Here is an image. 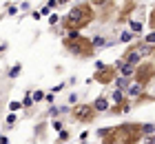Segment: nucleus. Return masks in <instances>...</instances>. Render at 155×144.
Here are the masks:
<instances>
[{"label": "nucleus", "mask_w": 155, "mask_h": 144, "mask_svg": "<svg viewBox=\"0 0 155 144\" xmlns=\"http://www.w3.org/2000/svg\"><path fill=\"white\" fill-rule=\"evenodd\" d=\"M20 106H22L20 102H11V104H9V111H13V113H16V111L20 109Z\"/></svg>", "instance_id": "nucleus-14"}, {"label": "nucleus", "mask_w": 155, "mask_h": 144, "mask_svg": "<svg viewBox=\"0 0 155 144\" xmlns=\"http://www.w3.org/2000/svg\"><path fill=\"white\" fill-rule=\"evenodd\" d=\"M146 45H155V33H149V35H146Z\"/></svg>", "instance_id": "nucleus-12"}, {"label": "nucleus", "mask_w": 155, "mask_h": 144, "mask_svg": "<svg viewBox=\"0 0 155 144\" xmlns=\"http://www.w3.org/2000/svg\"><path fill=\"white\" fill-rule=\"evenodd\" d=\"M31 98H33V102H40V100L45 98V93H42V91H36V93H33Z\"/></svg>", "instance_id": "nucleus-10"}, {"label": "nucleus", "mask_w": 155, "mask_h": 144, "mask_svg": "<svg viewBox=\"0 0 155 144\" xmlns=\"http://www.w3.org/2000/svg\"><path fill=\"white\" fill-rule=\"evenodd\" d=\"M62 89H64V84H62V82H60V84H58V86H53V89H51V91H53V93H60V91H62Z\"/></svg>", "instance_id": "nucleus-18"}, {"label": "nucleus", "mask_w": 155, "mask_h": 144, "mask_svg": "<svg viewBox=\"0 0 155 144\" xmlns=\"http://www.w3.org/2000/svg\"><path fill=\"white\" fill-rule=\"evenodd\" d=\"M0 144H9V142H7V138H0Z\"/></svg>", "instance_id": "nucleus-20"}, {"label": "nucleus", "mask_w": 155, "mask_h": 144, "mask_svg": "<svg viewBox=\"0 0 155 144\" xmlns=\"http://www.w3.org/2000/svg\"><path fill=\"white\" fill-rule=\"evenodd\" d=\"M93 111H95L93 106H78V109H75L73 113H75V118H78V120L89 122V120H91V115H93Z\"/></svg>", "instance_id": "nucleus-3"}, {"label": "nucleus", "mask_w": 155, "mask_h": 144, "mask_svg": "<svg viewBox=\"0 0 155 144\" xmlns=\"http://www.w3.org/2000/svg\"><path fill=\"white\" fill-rule=\"evenodd\" d=\"M115 69L120 71V75H122V78H131L133 73H135V69H133V64H129V62H124V60H120V62H115Z\"/></svg>", "instance_id": "nucleus-2"}, {"label": "nucleus", "mask_w": 155, "mask_h": 144, "mask_svg": "<svg viewBox=\"0 0 155 144\" xmlns=\"http://www.w3.org/2000/svg\"><path fill=\"white\" fill-rule=\"evenodd\" d=\"M31 104H33V98H31V95L22 100V106H31Z\"/></svg>", "instance_id": "nucleus-16"}, {"label": "nucleus", "mask_w": 155, "mask_h": 144, "mask_svg": "<svg viewBox=\"0 0 155 144\" xmlns=\"http://www.w3.org/2000/svg\"><path fill=\"white\" fill-rule=\"evenodd\" d=\"M62 2H69V0H62Z\"/></svg>", "instance_id": "nucleus-21"}, {"label": "nucleus", "mask_w": 155, "mask_h": 144, "mask_svg": "<svg viewBox=\"0 0 155 144\" xmlns=\"http://www.w3.org/2000/svg\"><path fill=\"white\" fill-rule=\"evenodd\" d=\"M142 131H144V133H153V131H155V126H153V124H144V126H142Z\"/></svg>", "instance_id": "nucleus-15"}, {"label": "nucleus", "mask_w": 155, "mask_h": 144, "mask_svg": "<svg viewBox=\"0 0 155 144\" xmlns=\"http://www.w3.org/2000/svg\"><path fill=\"white\" fill-rule=\"evenodd\" d=\"M131 38H133V35H131V31H124V33H122V38H120V40H122V42H129Z\"/></svg>", "instance_id": "nucleus-13"}, {"label": "nucleus", "mask_w": 155, "mask_h": 144, "mask_svg": "<svg viewBox=\"0 0 155 144\" xmlns=\"http://www.w3.org/2000/svg\"><path fill=\"white\" fill-rule=\"evenodd\" d=\"M140 58H142V55H140L137 51H126V53H124V62L135 64V62H140Z\"/></svg>", "instance_id": "nucleus-5"}, {"label": "nucleus", "mask_w": 155, "mask_h": 144, "mask_svg": "<svg viewBox=\"0 0 155 144\" xmlns=\"http://www.w3.org/2000/svg\"><path fill=\"white\" fill-rule=\"evenodd\" d=\"M67 20H69L71 27H82V25H87L91 20V9L87 5H80V7H75V9H71V13L67 16Z\"/></svg>", "instance_id": "nucleus-1"}, {"label": "nucleus", "mask_w": 155, "mask_h": 144, "mask_svg": "<svg viewBox=\"0 0 155 144\" xmlns=\"http://www.w3.org/2000/svg\"><path fill=\"white\" fill-rule=\"evenodd\" d=\"M126 82H129V78H122V75H120L117 80H115V84H117V86H124Z\"/></svg>", "instance_id": "nucleus-11"}, {"label": "nucleus", "mask_w": 155, "mask_h": 144, "mask_svg": "<svg viewBox=\"0 0 155 144\" xmlns=\"http://www.w3.org/2000/svg\"><path fill=\"white\" fill-rule=\"evenodd\" d=\"M91 45H93V47H102V45H104V38H100V35H95Z\"/></svg>", "instance_id": "nucleus-8"}, {"label": "nucleus", "mask_w": 155, "mask_h": 144, "mask_svg": "<svg viewBox=\"0 0 155 144\" xmlns=\"http://www.w3.org/2000/svg\"><path fill=\"white\" fill-rule=\"evenodd\" d=\"M93 109H95V111H107V109H109L107 98H97L95 102H93Z\"/></svg>", "instance_id": "nucleus-6"}, {"label": "nucleus", "mask_w": 155, "mask_h": 144, "mask_svg": "<svg viewBox=\"0 0 155 144\" xmlns=\"http://www.w3.org/2000/svg\"><path fill=\"white\" fill-rule=\"evenodd\" d=\"M58 20H60V16H55V13H53V16L49 18V22H51V25H58Z\"/></svg>", "instance_id": "nucleus-17"}, {"label": "nucleus", "mask_w": 155, "mask_h": 144, "mask_svg": "<svg viewBox=\"0 0 155 144\" xmlns=\"http://www.w3.org/2000/svg\"><path fill=\"white\" fill-rule=\"evenodd\" d=\"M153 126H155V124H153Z\"/></svg>", "instance_id": "nucleus-22"}, {"label": "nucleus", "mask_w": 155, "mask_h": 144, "mask_svg": "<svg viewBox=\"0 0 155 144\" xmlns=\"http://www.w3.org/2000/svg\"><path fill=\"white\" fill-rule=\"evenodd\" d=\"M122 100H124L122 91H115V93H113V102H115V104H120V102H122Z\"/></svg>", "instance_id": "nucleus-7"}, {"label": "nucleus", "mask_w": 155, "mask_h": 144, "mask_svg": "<svg viewBox=\"0 0 155 144\" xmlns=\"http://www.w3.org/2000/svg\"><path fill=\"white\" fill-rule=\"evenodd\" d=\"M140 93H142V84H140V82L129 84V89H126V95H129V98H137Z\"/></svg>", "instance_id": "nucleus-4"}, {"label": "nucleus", "mask_w": 155, "mask_h": 144, "mask_svg": "<svg viewBox=\"0 0 155 144\" xmlns=\"http://www.w3.org/2000/svg\"><path fill=\"white\" fill-rule=\"evenodd\" d=\"M20 73V64H16V67H11V71H9V78H16Z\"/></svg>", "instance_id": "nucleus-9"}, {"label": "nucleus", "mask_w": 155, "mask_h": 144, "mask_svg": "<svg viewBox=\"0 0 155 144\" xmlns=\"http://www.w3.org/2000/svg\"><path fill=\"white\" fill-rule=\"evenodd\" d=\"M131 29H133V31H140V29H142V25H140V22H131Z\"/></svg>", "instance_id": "nucleus-19"}]
</instances>
